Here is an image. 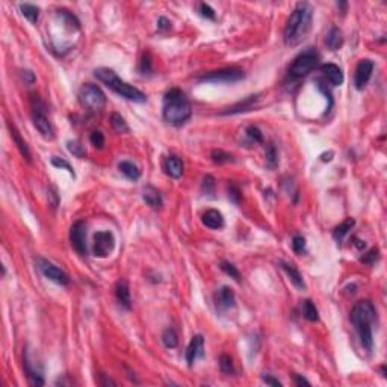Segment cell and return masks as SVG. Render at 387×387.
I'll list each match as a JSON object with an SVG mask.
<instances>
[{"label":"cell","mask_w":387,"mask_h":387,"mask_svg":"<svg viewBox=\"0 0 387 387\" xmlns=\"http://www.w3.org/2000/svg\"><path fill=\"white\" fill-rule=\"evenodd\" d=\"M313 10L307 2H299L290 13L284 26V44L295 47L301 44L312 29Z\"/></svg>","instance_id":"6da1fadb"},{"label":"cell","mask_w":387,"mask_h":387,"mask_svg":"<svg viewBox=\"0 0 387 387\" xmlns=\"http://www.w3.org/2000/svg\"><path fill=\"white\" fill-rule=\"evenodd\" d=\"M351 322L360 337V342L366 351L373 349V331L372 325L376 321V310L375 305L369 299H363L355 302V305L351 310Z\"/></svg>","instance_id":"7a4b0ae2"},{"label":"cell","mask_w":387,"mask_h":387,"mask_svg":"<svg viewBox=\"0 0 387 387\" xmlns=\"http://www.w3.org/2000/svg\"><path fill=\"white\" fill-rule=\"evenodd\" d=\"M192 115V106L186 99L185 93L179 88L170 90L164 97L162 117L164 120L176 127L183 126Z\"/></svg>","instance_id":"3957f363"},{"label":"cell","mask_w":387,"mask_h":387,"mask_svg":"<svg viewBox=\"0 0 387 387\" xmlns=\"http://www.w3.org/2000/svg\"><path fill=\"white\" fill-rule=\"evenodd\" d=\"M94 76L97 79L105 84L109 90H112L114 93H117L120 97L130 100V102H136V103H144L147 102V96L139 91L138 88L129 85L127 82L121 81L120 77L115 74V71L109 70V68H99L94 71Z\"/></svg>","instance_id":"277c9868"},{"label":"cell","mask_w":387,"mask_h":387,"mask_svg":"<svg viewBox=\"0 0 387 387\" xmlns=\"http://www.w3.org/2000/svg\"><path fill=\"white\" fill-rule=\"evenodd\" d=\"M31 108H32V121L37 130L41 133L44 139H53L55 130L53 126L47 117V108L46 103L41 100L38 94H31Z\"/></svg>","instance_id":"5b68a950"},{"label":"cell","mask_w":387,"mask_h":387,"mask_svg":"<svg viewBox=\"0 0 387 387\" xmlns=\"http://www.w3.org/2000/svg\"><path fill=\"white\" fill-rule=\"evenodd\" d=\"M79 102L90 112H100L106 106V96L100 87L94 84H85L79 90Z\"/></svg>","instance_id":"8992f818"},{"label":"cell","mask_w":387,"mask_h":387,"mask_svg":"<svg viewBox=\"0 0 387 387\" xmlns=\"http://www.w3.org/2000/svg\"><path fill=\"white\" fill-rule=\"evenodd\" d=\"M318 64H319V53L310 47L304 50L302 53H299L293 59L292 65L289 67V73L293 77H304L308 73H312L318 67Z\"/></svg>","instance_id":"52a82bcc"},{"label":"cell","mask_w":387,"mask_h":387,"mask_svg":"<svg viewBox=\"0 0 387 387\" xmlns=\"http://www.w3.org/2000/svg\"><path fill=\"white\" fill-rule=\"evenodd\" d=\"M245 77V73L241 68L230 67V68H221L215 71H209L203 76H200V82H209V84H233L239 82Z\"/></svg>","instance_id":"ba28073f"},{"label":"cell","mask_w":387,"mask_h":387,"mask_svg":"<svg viewBox=\"0 0 387 387\" xmlns=\"http://www.w3.org/2000/svg\"><path fill=\"white\" fill-rule=\"evenodd\" d=\"M115 248V236L112 231L103 230L97 231L94 235V242H93V253L96 257H108Z\"/></svg>","instance_id":"9c48e42d"},{"label":"cell","mask_w":387,"mask_h":387,"mask_svg":"<svg viewBox=\"0 0 387 387\" xmlns=\"http://www.w3.org/2000/svg\"><path fill=\"white\" fill-rule=\"evenodd\" d=\"M70 241L73 248L76 250L77 254L87 256L88 247H87V222L85 221H76L71 225L70 230Z\"/></svg>","instance_id":"30bf717a"},{"label":"cell","mask_w":387,"mask_h":387,"mask_svg":"<svg viewBox=\"0 0 387 387\" xmlns=\"http://www.w3.org/2000/svg\"><path fill=\"white\" fill-rule=\"evenodd\" d=\"M38 268H40L41 274H43L46 278H49L50 281H53V283H56V284L65 286V284L70 283L68 275H67L62 269H59L56 265H53L52 262H49V260L38 259Z\"/></svg>","instance_id":"8fae6325"},{"label":"cell","mask_w":387,"mask_h":387,"mask_svg":"<svg viewBox=\"0 0 387 387\" xmlns=\"http://www.w3.org/2000/svg\"><path fill=\"white\" fill-rule=\"evenodd\" d=\"M373 62L370 59H363L358 62L357 68H355V74H354V85L357 90H363L369 79L372 77V73H373Z\"/></svg>","instance_id":"7c38bea8"},{"label":"cell","mask_w":387,"mask_h":387,"mask_svg":"<svg viewBox=\"0 0 387 387\" xmlns=\"http://www.w3.org/2000/svg\"><path fill=\"white\" fill-rule=\"evenodd\" d=\"M204 355V337L201 334H195L188 348H186V361H188V366L192 367L194 363L197 361V358L203 357Z\"/></svg>","instance_id":"4fadbf2b"},{"label":"cell","mask_w":387,"mask_h":387,"mask_svg":"<svg viewBox=\"0 0 387 387\" xmlns=\"http://www.w3.org/2000/svg\"><path fill=\"white\" fill-rule=\"evenodd\" d=\"M319 70L331 87H340L343 84V73L336 64H322Z\"/></svg>","instance_id":"5bb4252c"},{"label":"cell","mask_w":387,"mask_h":387,"mask_svg":"<svg viewBox=\"0 0 387 387\" xmlns=\"http://www.w3.org/2000/svg\"><path fill=\"white\" fill-rule=\"evenodd\" d=\"M183 161L176 154H170L164 161V170L173 179H180L183 176Z\"/></svg>","instance_id":"9a60e30c"},{"label":"cell","mask_w":387,"mask_h":387,"mask_svg":"<svg viewBox=\"0 0 387 387\" xmlns=\"http://www.w3.org/2000/svg\"><path fill=\"white\" fill-rule=\"evenodd\" d=\"M215 301H216V305H218L219 308H222V310H227V308L235 307V302H236L235 292L231 290L228 286H222V287L216 292Z\"/></svg>","instance_id":"2e32d148"},{"label":"cell","mask_w":387,"mask_h":387,"mask_svg":"<svg viewBox=\"0 0 387 387\" xmlns=\"http://www.w3.org/2000/svg\"><path fill=\"white\" fill-rule=\"evenodd\" d=\"M115 296H117L120 305H123L126 310H130V308H132V298H130L129 283L126 280H120L115 284Z\"/></svg>","instance_id":"e0dca14e"},{"label":"cell","mask_w":387,"mask_h":387,"mask_svg":"<svg viewBox=\"0 0 387 387\" xmlns=\"http://www.w3.org/2000/svg\"><path fill=\"white\" fill-rule=\"evenodd\" d=\"M201 221L206 227L212 228V230H219L224 227V216L219 210L216 209H209L203 213Z\"/></svg>","instance_id":"ac0fdd59"},{"label":"cell","mask_w":387,"mask_h":387,"mask_svg":"<svg viewBox=\"0 0 387 387\" xmlns=\"http://www.w3.org/2000/svg\"><path fill=\"white\" fill-rule=\"evenodd\" d=\"M259 100V94H254V96H248L247 99H244L242 102L233 105L231 108H228L227 111L221 112L222 115H233V114H241V112H245V111H250Z\"/></svg>","instance_id":"d6986e66"},{"label":"cell","mask_w":387,"mask_h":387,"mask_svg":"<svg viewBox=\"0 0 387 387\" xmlns=\"http://www.w3.org/2000/svg\"><path fill=\"white\" fill-rule=\"evenodd\" d=\"M280 265H281V268H283V271L289 275V280L293 283V286L295 287H298V289H305V283H304V280H302V275H301V272L296 269V266L293 265V263H289V262H280Z\"/></svg>","instance_id":"ffe728a7"},{"label":"cell","mask_w":387,"mask_h":387,"mask_svg":"<svg viewBox=\"0 0 387 387\" xmlns=\"http://www.w3.org/2000/svg\"><path fill=\"white\" fill-rule=\"evenodd\" d=\"M142 198L151 209H161L162 207V197H161V194L156 188L145 186L144 191H142Z\"/></svg>","instance_id":"44dd1931"},{"label":"cell","mask_w":387,"mask_h":387,"mask_svg":"<svg viewBox=\"0 0 387 387\" xmlns=\"http://www.w3.org/2000/svg\"><path fill=\"white\" fill-rule=\"evenodd\" d=\"M23 367H25V372H26L31 384H34V385H44V378H43L41 372L37 370L35 367H32V363H31L28 354L23 355Z\"/></svg>","instance_id":"7402d4cb"},{"label":"cell","mask_w":387,"mask_h":387,"mask_svg":"<svg viewBox=\"0 0 387 387\" xmlns=\"http://www.w3.org/2000/svg\"><path fill=\"white\" fill-rule=\"evenodd\" d=\"M8 129H10V132H11V138H13V141L17 144V147H19L20 153L23 154V158H25L26 161H29V162H31V151H29V147H28V144L23 141V138H22L20 132L17 130V127L8 121Z\"/></svg>","instance_id":"603a6c76"},{"label":"cell","mask_w":387,"mask_h":387,"mask_svg":"<svg viewBox=\"0 0 387 387\" xmlns=\"http://www.w3.org/2000/svg\"><path fill=\"white\" fill-rule=\"evenodd\" d=\"M325 44H327V47L330 49V50H339L340 47H342V44H343V37H342V32H340V29H337V28H331L330 31H328V34H327V37H325Z\"/></svg>","instance_id":"cb8c5ba5"},{"label":"cell","mask_w":387,"mask_h":387,"mask_svg":"<svg viewBox=\"0 0 387 387\" xmlns=\"http://www.w3.org/2000/svg\"><path fill=\"white\" fill-rule=\"evenodd\" d=\"M354 225H355V221H354L352 218H346L342 224H339V225L333 230V238L336 239L337 244H340V242L345 239V236L349 233V230H351Z\"/></svg>","instance_id":"d4e9b609"},{"label":"cell","mask_w":387,"mask_h":387,"mask_svg":"<svg viewBox=\"0 0 387 387\" xmlns=\"http://www.w3.org/2000/svg\"><path fill=\"white\" fill-rule=\"evenodd\" d=\"M118 170H120L127 179H130V180H133V182L141 177V170H139L135 164H132V162H129V161L120 162V164H118Z\"/></svg>","instance_id":"484cf974"},{"label":"cell","mask_w":387,"mask_h":387,"mask_svg":"<svg viewBox=\"0 0 387 387\" xmlns=\"http://www.w3.org/2000/svg\"><path fill=\"white\" fill-rule=\"evenodd\" d=\"M20 11L32 25H35L38 22V17H40V8L38 7H35L32 4H22L20 5Z\"/></svg>","instance_id":"4316f807"},{"label":"cell","mask_w":387,"mask_h":387,"mask_svg":"<svg viewBox=\"0 0 387 387\" xmlns=\"http://www.w3.org/2000/svg\"><path fill=\"white\" fill-rule=\"evenodd\" d=\"M302 312H304V318L310 322H316L319 319V313L318 308L315 307V304L310 299H305L302 304Z\"/></svg>","instance_id":"83f0119b"},{"label":"cell","mask_w":387,"mask_h":387,"mask_svg":"<svg viewBox=\"0 0 387 387\" xmlns=\"http://www.w3.org/2000/svg\"><path fill=\"white\" fill-rule=\"evenodd\" d=\"M162 342H164L165 348H168V349L176 348V346L179 345V337H177L176 330H174V328H171V327L165 328V330H164V333H162Z\"/></svg>","instance_id":"f1b7e54d"},{"label":"cell","mask_w":387,"mask_h":387,"mask_svg":"<svg viewBox=\"0 0 387 387\" xmlns=\"http://www.w3.org/2000/svg\"><path fill=\"white\" fill-rule=\"evenodd\" d=\"M219 369L224 375H233L235 373V364H233V360H231L230 355L222 354L219 357Z\"/></svg>","instance_id":"f546056e"},{"label":"cell","mask_w":387,"mask_h":387,"mask_svg":"<svg viewBox=\"0 0 387 387\" xmlns=\"http://www.w3.org/2000/svg\"><path fill=\"white\" fill-rule=\"evenodd\" d=\"M111 123H112V127H114L118 133H127V132H129V126H127L126 120H124L120 114H112Z\"/></svg>","instance_id":"4dcf8cb0"},{"label":"cell","mask_w":387,"mask_h":387,"mask_svg":"<svg viewBox=\"0 0 387 387\" xmlns=\"http://www.w3.org/2000/svg\"><path fill=\"white\" fill-rule=\"evenodd\" d=\"M139 73L144 76H148L153 73V64H151V56L148 52H145L139 61Z\"/></svg>","instance_id":"1f68e13d"},{"label":"cell","mask_w":387,"mask_h":387,"mask_svg":"<svg viewBox=\"0 0 387 387\" xmlns=\"http://www.w3.org/2000/svg\"><path fill=\"white\" fill-rule=\"evenodd\" d=\"M212 161L215 164H227V162H233V156L230 153H225L224 150H213L212 151Z\"/></svg>","instance_id":"d6a6232c"},{"label":"cell","mask_w":387,"mask_h":387,"mask_svg":"<svg viewBox=\"0 0 387 387\" xmlns=\"http://www.w3.org/2000/svg\"><path fill=\"white\" fill-rule=\"evenodd\" d=\"M266 164H268L269 168H275L277 164H278V153H277V148L272 144H269L266 147Z\"/></svg>","instance_id":"836d02e7"},{"label":"cell","mask_w":387,"mask_h":387,"mask_svg":"<svg viewBox=\"0 0 387 387\" xmlns=\"http://www.w3.org/2000/svg\"><path fill=\"white\" fill-rule=\"evenodd\" d=\"M221 269H222L227 275H230L231 278H235L236 281L241 280V274H239L238 268H236L233 263H230V262H227V260H222V262H221Z\"/></svg>","instance_id":"e575fe53"},{"label":"cell","mask_w":387,"mask_h":387,"mask_svg":"<svg viewBox=\"0 0 387 387\" xmlns=\"http://www.w3.org/2000/svg\"><path fill=\"white\" fill-rule=\"evenodd\" d=\"M67 148H68V151L73 154V156H76V158H84L85 156L84 145H81L77 141H68L67 142Z\"/></svg>","instance_id":"d590c367"},{"label":"cell","mask_w":387,"mask_h":387,"mask_svg":"<svg viewBox=\"0 0 387 387\" xmlns=\"http://www.w3.org/2000/svg\"><path fill=\"white\" fill-rule=\"evenodd\" d=\"M245 133H247V136H248L254 144L263 142V133L260 132L259 127H256V126H248L247 130H245Z\"/></svg>","instance_id":"8d00e7d4"},{"label":"cell","mask_w":387,"mask_h":387,"mask_svg":"<svg viewBox=\"0 0 387 387\" xmlns=\"http://www.w3.org/2000/svg\"><path fill=\"white\" fill-rule=\"evenodd\" d=\"M90 142L96 148H103L105 147V135L100 130H94L90 135Z\"/></svg>","instance_id":"74e56055"},{"label":"cell","mask_w":387,"mask_h":387,"mask_svg":"<svg viewBox=\"0 0 387 387\" xmlns=\"http://www.w3.org/2000/svg\"><path fill=\"white\" fill-rule=\"evenodd\" d=\"M201 188H203V192H204V194H207V195H212V194L215 192V179H213L210 174L204 176Z\"/></svg>","instance_id":"f35d334b"},{"label":"cell","mask_w":387,"mask_h":387,"mask_svg":"<svg viewBox=\"0 0 387 387\" xmlns=\"http://www.w3.org/2000/svg\"><path fill=\"white\" fill-rule=\"evenodd\" d=\"M292 250L296 254H304L305 253V239L302 236H293V239H292Z\"/></svg>","instance_id":"ab89813d"},{"label":"cell","mask_w":387,"mask_h":387,"mask_svg":"<svg viewBox=\"0 0 387 387\" xmlns=\"http://www.w3.org/2000/svg\"><path fill=\"white\" fill-rule=\"evenodd\" d=\"M241 197L242 195H241L239 188L235 183H228V198H230V201H233L235 204H239Z\"/></svg>","instance_id":"60d3db41"},{"label":"cell","mask_w":387,"mask_h":387,"mask_svg":"<svg viewBox=\"0 0 387 387\" xmlns=\"http://www.w3.org/2000/svg\"><path fill=\"white\" fill-rule=\"evenodd\" d=\"M378 259H379L378 250H376V248H372V250H369L366 254H363V257H361L360 260H361L363 263H366V265H372V263H375Z\"/></svg>","instance_id":"b9f144b4"},{"label":"cell","mask_w":387,"mask_h":387,"mask_svg":"<svg viewBox=\"0 0 387 387\" xmlns=\"http://www.w3.org/2000/svg\"><path fill=\"white\" fill-rule=\"evenodd\" d=\"M52 165L53 167H56V168H64V170H67L70 174H73L74 176V170L71 168V165L65 161V159H62V158H52Z\"/></svg>","instance_id":"7bdbcfd3"},{"label":"cell","mask_w":387,"mask_h":387,"mask_svg":"<svg viewBox=\"0 0 387 387\" xmlns=\"http://www.w3.org/2000/svg\"><path fill=\"white\" fill-rule=\"evenodd\" d=\"M198 11H200V14H201L204 19L215 20V11L210 8V5H207V4H200V5H198Z\"/></svg>","instance_id":"ee69618b"},{"label":"cell","mask_w":387,"mask_h":387,"mask_svg":"<svg viewBox=\"0 0 387 387\" xmlns=\"http://www.w3.org/2000/svg\"><path fill=\"white\" fill-rule=\"evenodd\" d=\"M158 28H159L161 31H170V29H171V22H170L168 19H165V17H161V19L158 20Z\"/></svg>","instance_id":"f6af8a7d"},{"label":"cell","mask_w":387,"mask_h":387,"mask_svg":"<svg viewBox=\"0 0 387 387\" xmlns=\"http://www.w3.org/2000/svg\"><path fill=\"white\" fill-rule=\"evenodd\" d=\"M22 77H23V81L28 82V84H34L35 82V74L32 71H29V70L22 71Z\"/></svg>","instance_id":"bcb514c9"},{"label":"cell","mask_w":387,"mask_h":387,"mask_svg":"<svg viewBox=\"0 0 387 387\" xmlns=\"http://www.w3.org/2000/svg\"><path fill=\"white\" fill-rule=\"evenodd\" d=\"M262 379L266 382V384H269V385H277V387H281L283 384H281V381H278V379H275L274 376H271V375H263L262 376Z\"/></svg>","instance_id":"7dc6e473"},{"label":"cell","mask_w":387,"mask_h":387,"mask_svg":"<svg viewBox=\"0 0 387 387\" xmlns=\"http://www.w3.org/2000/svg\"><path fill=\"white\" fill-rule=\"evenodd\" d=\"M295 382H296V385H310V381H307L305 378H302L299 375H295Z\"/></svg>","instance_id":"c3c4849f"},{"label":"cell","mask_w":387,"mask_h":387,"mask_svg":"<svg viewBox=\"0 0 387 387\" xmlns=\"http://www.w3.org/2000/svg\"><path fill=\"white\" fill-rule=\"evenodd\" d=\"M355 242H354V245L358 248V250H361V248H364V242L363 241H360V239H354Z\"/></svg>","instance_id":"681fc988"}]
</instances>
